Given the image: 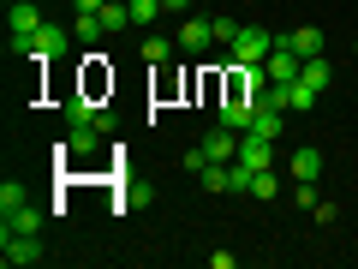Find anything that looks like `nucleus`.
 <instances>
[{
  "mask_svg": "<svg viewBox=\"0 0 358 269\" xmlns=\"http://www.w3.org/2000/svg\"><path fill=\"white\" fill-rule=\"evenodd\" d=\"M268 48H275V36H268L263 25H245L239 36H233L227 60H233V66H263V60H268Z\"/></svg>",
  "mask_w": 358,
  "mask_h": 269,
  "instance_id": "f257e3e1",
  "label": "nucleus"
},
{
  "mask_svg": "<svg viewBox=\"0 0 358 269\" xmlns=\"http://www.w3.org/2000/svg\"><path fill=\"white\" fill-rule=\"evenodd\" d=\"M42 240L36 233H0V263L6 269H30V263H42Z\"/></svg>",
  "mask_w": 358,
  "mask_h": 269,
  "instance_id": "f03ea898",
  "label": "nucleus"
},
{
  "mask_svg": "<svg viewBox=\"0 0 358 269\" xmlns=\"http://www.w3.org/2000/svg\"><path fill=\"white\" fill-rule=\"evenodd\" d=\"M72 25H42L36 36H30V60H66V48H72Z\"/></svg>",
  "mask_w": 358,
  "mask_h": 269,
  "instance_id": "7ed1b4c3",
  "label": "nucleus"
},
{
  "mask_svg": "<svg viewBox=\"0 0 358 269\" xmlns=\"http://www.w3.org/2000/svg\"><path fill=\"white\" fill-rule=\"evenodd\" d=\"M173 42H179V54H209L215 48V25H209V18H185Z\"/></svg>",
  "mask_w": 358,
  "mask_h": 269,
  "instance_id": "20e7f679",
  "label": "nucleus"
},
{
  "mask_svg": "<svg viewBox=\"0 0 358 269\" xmlns=\"http://www.w3.org/2000/svg\"><path fill=\"white\" fill-rule=\"evenodd\" d=\"M239 167H245V174H263V167H275V144L257 138V132H245V138H239Z\"/></svg>",
  "mask_w": 358,
  "mask_h": 269,
  "instance_id": "39448f33",
  "label": "nucleus"
},
{
  "mask_svg": "<svg viewBox=\"0 0 358 269\" xmlns=\"http://www.w3.org/2000/svg\"><path fill=\"white\" fill-rule=\"evenodd\" d=\"M299 66H305V60H299L287 42H275V48H268V60H263V72H268V84H293Z\"/></svg>",
  "mask_w": 358,
  "mask_h": 269,
  "instance_id": "423d86ee",
  "label": "nucleus"
},
{
  "mask_svg": "<svg viewBox=\"0 0 358 269\" xmlns=\"http://www.w3.org/2000/svg\"><path fill=\"white\" fill-rule=\"evenodd\" d=\"M251 132H257V138H268V144H281V132H287V108H268L263 96H257V114H251Z\"/></svg>",
  "mask_w": 358,
  "mask_h": 269,
  "instance_id": "0eeeda50",
  "label": "nucleus"
},
{
  "mask_svg": "<svg viewBox=\"0 0 358 269\" xmlns=\"http://www.w3.org/2000/svg\"><path fill=\"white\" fill-rule=\"evenodd\" d=\"M108 138V126H72V138H66V156H96Z\"/></svg>",
  "mask_w": 358,
  "mask_h": 269,
  "instance_id": "6e6552de",
  "label": "nucleus"
},
{
  "mask_svg": "<svg viewBox=\"0 0 358 269\" xmlns=\"http://www.w3.org/2000/svg\"><path fill=\"white\" fill-rule=\"evenodd\" d=\"M0 233H42V209H30V204L6 209V216H0Z\"/></svg>",
  "mask_w": 358,
  "mask_h": 269,
  "instance_id": "1a4fd4ad",
  "label": "nucleus"
},
{
  "mask_svg": "<svg viewBox=\"0 0 358 269\" xmlns=\"http://www.w3.org/2000/svg\"><path fill=\"white\" fill-rule=\"evenodd\" d=\"M275 42H287V48H293L299 60H310V54H322V30H310V25L287 30V36H275Z\"/></svg>",
  "mask_w": 358,
  "mask_h": 269,
  "instance_id": "9d476101",
  "label": "nucleus"
},
{
  "mask_svg": "<svg viewBox=\"0 0 358 269\" xmlns=\"http://www.w3.org/2000/svg\"><path fill=\"white\" fill-rule=\"evenodd\" d=\"M36 30H42V6L36 0H18L13 6V36H36Z\"/></svg>",
  "mask_w": 358,
  "mask_h": 269,
  "instance_id": "9b49d317",
  "label": "nucleus"
},
{
  "mask_svg": "<svg viewBox=\"0 0 358 269\" xmlns=\"http://www.w3.org/2000/svg\"><path fill=\"white\" fill-rule=\"evenodd\" d=\"M299 78H305V84H310V90H317V96H322V90H329V84H334V66H329V60H322V54H310V60H305V66H299Z\"/></svg>",
  "mask_w": 358,
  "mask_h": 269,
  "instance_id": "f8f14e48",
  "label": "nucleus"
},
{
  "mask_svg": "<svg viewBox=\"0 0 358 269\" xmlns=\"http://www.w3.org/2000/svg\"><path fill=\"white\" fill-rule=\"evenodd\" d=\"M173 54H179V42H167V36H155V30H150V36H143V48H138V60H150V66H167Z\"/></svg>",
  "mask_w": 358,
  "mask_h": 269,
  "instance_id": "ddd939ff",
  "label": "nucleus"
},
{
  "mask_svg": "<svg viewBox=\"0 0 358 269\" xmlns=\"http://www.w3.org/2000/svg\"><path fill=\"white\" fill-rule=\"evenodd\" d=\"M287 167H293V179H317L322 174V150H310V144H305L299 156H287Z\"/></svg>",
  "mask_w": 358,
  "mask_h": 269,
  "instance_id": "4468645a",
  "label": "nucleus"
},
{
  "mask_svg": "<svg viewBox=\"0 0 358 269\" xmlns=\"http://www.w3.org/2000/svg\"><path fill=\"white\" fill-rule=\"evenodd\" d=\"M245 198H257V204H268V198H281V179H275V167H263V174H251V186H245Z\"/></svg>",
  "mask_w": 358,
  "mask_h": 269,
  "instance_id": "2eb2a0df",
  "label": "nucleus"
},
{
  "mask_svg": "<svg viewBox=\"0 0 358 269\" xmlns=\"http://www.w3.org/2000/svg\"><path fill=\"white\" fill-rule=\"evenodd\" d=\"M126 6H131V25H138V30H150V25H155V18H162V13H167L162 0H126Z\"/></svg>",
  "mask_w": 358,
  "mask_h": 269,
  "instance_id": "dca6fc26",
  "label": "nucleus"
},
{
  "mask_svg": "<svg viewBox=\"0 0 358 269\" xmlns=\"http://www.w3.org/2000/svg\"><path fill=\"white\" fill-rule=\"evenodd\" d=\"M66 114H72V126H102V114H96V102H90V96H72V102H66Z\"/></svg>",
  "mask_w": 358,
  "mask_h": 269,
  "instance_id": "f3484780",
  "label": "nucleus"
},
{
  "mask_svg": "<svg viewBox=\"0 0 358 269\" xmlns=\"http://www.w3.org/2000/svg\"><path fill=\"white\" fill-rule=\"evenodd\" d=\"M102 30H108V25H102V13H78V18H72V36H78V42H96Z\"/></svg>",
  "mask_w": 358,
  "mask_h": 269,
  "instance_id": "a211bd4d",
  "label": "nucleus"
},
{
  "mask_svg": "<svg viewBox=\"0 0 358 269\" xmlns=\"http://www.w3.org/2000/svg\"><path fill=\"white\" fill-rule=\"evenodd\" d=\"M102 25H108V36H120V30L131 25V6H120V0H108V6H102Z\"/></svg>",
  "mask_w": 358,
  "mask_h": 269,
  "instance_id": "6ab92c4d",
  "label": "nucleus"
},
{
  "mask_svg": "<svg viewBox=\"0 0 358 269\" xmlns=\"http://www.w3.org/2000/svg\"><path fill=\"white\" fill-rule=\"evenodd\" d=\"M209 25H215V42H221V48H233V36H239V18H233V13H221V18H209Z\"/></svg>",
  "mask_w": 358,
  "mask_h": 269,
  "instance_id": "aec40b11",
  "label": "nucleus"
},
{
  "mask_svg": "<svg viewBox=\"0 0 358 269\" xmlns=\"http://www.w3.org/2000/svg\"><path fill=\"white\" fill-rule=\"evenodd\" d=\"M18 204H30L24 186H18V179H6V186H0V216H6V209H18Z\"/></svg>",
  "mask_w": 358,
  "mask_h": 269,
  "instance_id": "412c9836",
  "label": "nucleus"
},
{
  "mask_svg": "<svg viewBox=\"0 0 358 269\" xmlns=\"http://www.w3.org/2000/svg\"><path fill=\"white\" fill-rule=\"evenodd\" d=\"M108 0H72V13H102Z\"/></svg>",
  "mask_w": 358,
  "mask_h": 269,
  "instance_id": "4be33fe9",
  "label": "nucleus"
},
{
  "mask_svg": "<svg viewBox=\"0 0 358 269\" xmlns=\"http://www.w3.org/2000/svg\"><path fill=\"white\" fill-rule=\"evenodd\" d=\"M162 6H167V13H192L197 0H162Z\"/></svg>",
  "mask_w": 358,
  "mask_h": 269,
  "instance_id": "5701e85b",
  "label": "nucleus"
},
{
  "mask_svg": "<svg viewBox=\"0 0 358 269\" xmlns=\"http://www.w3.org/2000/svg\"><path fill=\"white\" fill-rule=\"evenodd\" d=\"M352 54H358V42H352Z\"/></svg>",
  "mask_w": 358,
  "mask_h": 269,
  "instance_id": "b1692460",
  "label": "nucleus"
}]
</instances>
